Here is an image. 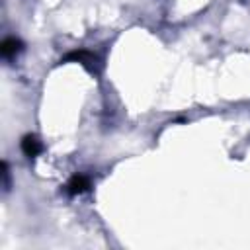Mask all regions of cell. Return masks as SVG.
<instances>
[{"instance_id":"obj_1","label":"cell","mask_w":250,"mask_h":250,"mask_svg":"<svg viewBox=\"0 0 250 250\" xmlns=\"http://www.w3.org/2000/svg\"><path fill=\"white\" fill-rule=\"evenodd\" d=\"M88 188H90V180H88L84 174H74V176L68 180V184H66V191H68L70 195H78V193L86 191Z\"/></svg>"},{"instance_id":"obj_2","label":"cell","mask_w":250,"mask_h":250,"mask_svg":"<svg viewBox=\"0 0 250 250\" xmlns=\"http://www.w3.org/2000/svg\"><path fill=\"white\" fill-rule=\"evenodd\" d=\"M21 150H23V154L25 156H29V158H33V156H37L39 152H41V143L37 141V137L35 135H25L23 139H21Z\"/></svg>"},{"instance_id":"obj_3","label":"cell","mask_w":250,"mask_h":250,"mask_svg":"<svg viewBox=\"0 0 250 250\" xmlns=\"http://www.w3.org/2000/svg\"><path fill=\"white\" fill-rule=\"evenodd\" d=\"M20 49H21V41L16 39V37H6V39L2 41V47H0V51H2V55H4L6 59L14 57Z\"/></svg>"}]
</instances>
